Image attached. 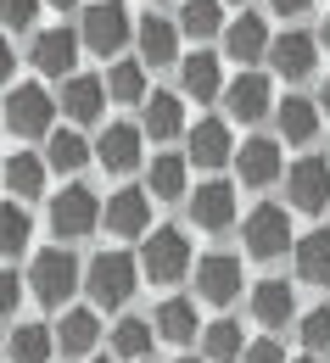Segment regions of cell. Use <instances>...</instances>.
I'll return each mask as SVG.
<instances>
[{
  "label": "cell",
  "instance_id": "1",
  "mask_svg": "<svg viewBox=\"0 0 330 363\" xmlns=\"http://www.w3.org/2000/svg\"><path fill=\"white\" fill-rule=\"evenodd\" d=\"M135 279H141V263L129 252H101V257L84 263V291H90L95 308H123Z\"/></svg>",
  "mask_w": 330,
  "mask_h": 363
},
{
  "label": "cell",
  "instance_id": "2",
  "mask_svg": "<svg viewBox=\"0 0 330 363\" xmlns=\"http://www.w3.org/2000/svg\"><path fill=\"white\" fill-rule=\"evenodd\" d=\"M28 285H34V296L45 302V308H62L79 285H84V269H79V257L73 252H40L34 257V269H28Z\"/></svg>",
  "mask_w": 330,
  "mask_h": 363
},
{
  "label": "cell",
  "instance_id": "3",
  "mask_svg": "<svg viewBox=\"0 0 330 363\" xmlns=\"http://www.w3.org/2000/svg\"><path fill=\"white\" fill-rule=\"evenodd\" d=\"M185 269H190V240L180 229H157V235L141 246V274L151 285H180Z\"/></svg>",
  "mask_w": 330,
  "mask_h": 363
},
{
  "label": "cell",
  "instance_id": "4",
  "mask_svg": "<svg viewBox=\"0 0 330 363\" xmlns=\"http://www.w3.org/2000/svg\"><path fill=\"white\" fill-rule=\"evenodd\" d=\"M50 118H56V101H50L40 84H11V90H6V129L17 140L45 135Z\"/></svg>",
  "mask_w": 330,
  "mask_h": 363
},
{
  "label": "cell",
  "instance_id": "5",
  "mask_svg": "<svg viewBox=\"0 0 330 363\" xmlns=\"http://www.w3.org/2000/svg\"><path fill=\"white\" fill-rule=\"evenodd\" d=\"M106 213H101V201H95L90 184H67L56 201H50V229L62 235V240H79V235H90Z\"/></svg>",
  "mask_w": 330,
  "mask_h": 363
},
{
  "label": "cell",
  "instance_id": "6",
  "mask_svg": "<svg viewBox=\"0 0 330 363\" xmlns=\"http://www.w3.org/2000/svg\"><path fill=\"white\" fill-rule=\"evenodd\" d=\"M241 240H246V252L252 257H280L285 246H291V218H285V207L275 201H263V207H252L246 213V224H241Z\"/></svg>",
  "mask_w": 330,
  "mask_h": 363
},
{
  "label": "cell",
  "instance_id": "7",
  "mask_svg": "<svg viewBox=\"0 0 330 363\" xmlns=\"http://www.w3.org/2000/svg\"><path fill=\"white\" fill-rule=\"evenodd\" d=\"M79 40H84L95 56H118L123 40H129V11H123V0H95L90 11H84Z\"/></svg>",
  "mask_w": 330,
  "mask_h": 363
},
{
  "label": "cell",
  "instance_id": "8",
  "mask_svg": "<svg viewBox=\"0 0 330 363\" xmlns=\"http://www.w3.org/2000/svg\"><path fill=\"white\" fill-rule=\"evenodd\" d=\"M196 296L213 302V308L236 302V296H241V257H230V252H207V257L196 263Z\"/></svg>",
  "mask_w": 330,
  "mask_h": 363
},
{
  "label": "cell",
  "instance_id": "9",
  "mask_svg": "<svg viewBox=\"0 0 330 363\" xmlns=\"http://www.w3.org/2000/svg\"><path fill=\"white\" fill-rule=\"evenodd\" d=\"M285 190H291V207L297 213H325L330 207V162L325 157H302L285 174Z\"/></svg>",
  "mask_w": 330,
  "mask_h": 363
},
{
  "label": "cell",
  "instance_id": "10",
  "mask_svg": "<svg viewBox=\"0 0 330 363\" xmlns=\"http://www.w3.org/2000/svg\"><path fill=\"white\" fill-rule=\"evenodd\" d=\"M101 224L112 235H123V240L145 235V224H151V190H118V196H106V218Z\"/></svg>",
  "mask_w": 330,
  "mask_h": 363
},
{
  "label": "cell",
  "instance_id": "11",
  "mask_svg": "<svg viewBox=\"0 0 330 363\" xmlns=\"http://www.w3.org/2000/svg\"><path fill=\"white\" fill-rule=\"evenodd\" d=\"M95 162L106 174H135L141 168V129L135 123H112L106 135L95 140Z\"/></svg>",
  "mask_w": 330,
  "mask_h": 363
},
{
  "label": "cell",
  "instance_id": "12",
  "mask_svg": "<svg viewBox=\"0 0 330 363\" xmlns=\"http://www.w3.org/2000/svg\"><path fill=\"white\" fill-rule=\"evenodd\" d=\"M79 34H67V28H45L40 40H34V50H28V62L40 67V73H50V79H73V62H79Z\"/></svg>",
  "mask_w": 330,
  "mask_h": 363
},
{
  "label": "cell",
  "instance_id": "13",
  "mask_svg": "<svg viewBox=\"0 0 330 363\" xmlns=\"http://www.w3.org/2000/svg\"><path fill=\"white\" fill-rule=\"evenodd\" d=\"M190 218H196L202 229H213V235L230 229V224H236V190H230L224 179L196 184V196H190Z\"/></svg>",
  "mask_w": 330,
  "mask_h": 363
},
{
  "label": "cell",
  "instance_id": "14",
  "mask_svg": "<svg viewBox=\"0 0 330 363\" xmlns=\"http://www.w3.org/2000/svg\"><path fill=\"white\" fill-rule=\"evenodd\" d=\"M224 106H230V118H241V123H258V118L275 106V90H269L263 73H241L236 84L224 90Z\"/></svg>",
  "mask_w": 330,
  "mask_h": 363
},
{
  "label": "cell",
  "instance_id": "15",
  "mask_svg": "<svg viewBox=\"0 0 330 363\" xmlns=\"http://www.w3.org/2000/svg\"><path fill=\"white\" fill-rule=\"evenodd\" d=\"M101 106H106V79H95V73H73V79L62 84V112H67L73 123H95Z\"/></svg>",
  "mask_w": 330,
  "mask_h": 363
},
{
  "label": "cell",
  "instance_id": "16",
  "mask_svg": "<svg viewBox=\"0 0 330 363\" xmlns=\"http://www.w3.org/2000/svg\"><path fill=\"white\" fill-rule=\"evenodd\" d=\"M236 174H241V184H252V190L275 184L280 179V145H275V140H246L236 151Z\"/></svg>",
  "mask_w": 330,
  "mask_h": 363
},
{
  "label": "cell",
  "instance_id": "17",
  "mask_svg": "<svg viewBox=\"0 0 330 363\" xmlns=\"http://www.w3.org/2000/svg\"><path fill=\"white\" fill-rule=\"evenodd\" d=\"M314 56H319V40L314 34H297V28L269 45V62H275V73H285V79H308L314 73Z\"/></svg>",
  "mask_w": 330,
  "mask_h": 363
},
{
  "label": "cell",
  "instance_id": "18",
  "mask_svg": "<svg viewBox=\"0 0 330 363\" xmlns=\"http://www.w3.org/2000/svg\"><path fill=\"white\" fill-rule=\"evenodd\" d=\"M236 157V145H230V129L219 123V118H202L196 129H190V162L196 168H224Z\"/></svg>",
  "mask_w": 330,
  "mask_h": 363
},
{
  "label": "cell",
  "instance_id": "19",
  "mask_svg": "<svg viewBox=\"0 0 330 363\" xmlns=\"http://www.w3.org/2000/svg\"><path fill=\"white\" fill-rule=\"evenodd\" d=\"M291 313H297V302H291V285H285V279H258V285H252V318H258V324L285 330Z\"/></svg>",
  "mask_w": 330,
  "mask_h": 363
},
{
  "label": "cell",
  "instance_id": "20",
  "mask_svg": "<svg viewBox=\"0 0 330 363\" xmlns=\"http://www.w3.org/2000/svg\"><path fill=\"white\" fill-rule=\"evenodd\" d=\"M50 352H56L50 324H11V335H6V358L11 363H50Z\"/></svg>",
  "mask_w": 330,
  "mask_h": 363
},
{
  "label": "cell",
  "instance_id": "21",
  "mask_svg": "<svg viewBox=\"0 0 330 363\" xmlns=\"http://www.w3.org/2000/svg\"><path fill=\"white\" fill-rule=\"evenodd\" d=\"M269 28H263V17H236L230 28H224V50H230V62H263L269 56Z\"/></svg>",
  "mask_w": 330,
  "mask_h": 363
},
{
  "label": "cell",
  "instance_id": "22",
  "mask_svg": "<svg viewBox=\"0 0 330 363\" xmlns=\"http://www.w3.org/2000/svg\"><path fill=\"white\" fill-rule=\"evenodd\" d=\"M45 190V162L34 157V151H11L6 157V196L11 201H28V196H40Z\"/></svg>",
  "mask_w": 330,
  "mask_h": 363
},
{
  "label": "cell",
  "instance_id": "23",
  "mask_svg": "<svg viewBox=\"0 0 330 363\" xmlns=\"http://www.w3.org/2000/svg\"><path fill=\"white\" fill-rule=\"evenodd\" d=\"M95 335H101V324H95L90 308H67V313H62V330H56V347H62L67 358H84V352H95Z\"/></svg>",
  "mask_w": 330,
  "mask_h": 363
},
{
  "label": "cell",
  "instance_id": "24",
  "mask_svg": "<svg viewBox=\"0 0 330 363\" xmlns=\"http://www.w3.org/2000/svg\"><path fill=\"white\" fill-rule=\"evenodd\" d=\"M141 56L151 67H168L180 56V28L168 17H141Z\"/></svg>",
  "mask_w": 330,
  "mask_h": 363
},
{
  "label": "cell",
  "instance_id": "25",
  "mask_svg": "<svg viewBox=\"0 0 330 363\" xmlns=\"http://www.w3.org/2000/svg\"><path fill=\"white\" fill-rule=\"evenodd\" d=\"M297 279L330 285V229H314V235L297 240Z\"/></svg>",
  "mask_w": 330,
  "mask_h": 363
},
{
  "label": "cell",
  "instance_id": "26",
  "mask_svg": "<svg viewBox=\"0 0 330 363\" xmlns=\"http://www.w3.org/2000/svg\"><path fill=\"white\" fill-rule=\"evenodd\" d=\"M196 302H185V296H168L163 308H157V335L163 341H174V347H185V341H196Z\"/></svg>",
  "mask_w": 330,
  "mask_h": 363
},
{
  "label": "cell",
  "instance_id": "27",
  "mask_svg": "<svg viewBox=\"0 0 330 363\" xmlns=\"http://www.w3.org/2000/svg\"><path fill=\"white\" fill-rule=\"evenodd\" d=\"M280 135L291 140V145H308V140L319 135V106L302 101V95H285L280 101Z\"/></svg>",
  "mask_w": 330,
  "mask_h": 363
},
{
  "label": "cell",
  "instance_id": "28",
  "mask_svg": "<svg viewBox=\"0 0 330 363\" xmlns=\"http://www.w3.org/2000/svg\"><path fill=\"white\" fill-rule=\"evenodd\" d=\"M180 84H185V95H196V101H213V95L224 90V79H219V56L196 50L185 67H180Z\"/></svg>",
  "mask_w": 330,
  "mask_h": 363
},
{
  "label": "cell",
  "instance_id": "29",
  "mask_svg": "<svg viewBox=\"0 0 330 363\" xmlns=\"http://www.w3.org/2000/svg\"><path fill=\"white\" fill-rule=\"evenodd\" d=\"M185 129V106H180V95H151L145 101V135L151 140H174Z\"/></svg>",
  "mask_w": 330,
  "mask_h": 363
},
{
  "label": "cell",
  "instance_id": "30",
  "mask_svg": "<svg viewBox=\"0 0 330 363\" xmlns=\"http://www.w3.org/2000/svg\"><path fill=\"white\" fill-rule=\"evenodd\" d=\"M185 196V157L163 151L151 157V201H180Z\"/></svg>",
  "mask_w": 330,
  "mask_h": 363
},
{
  "label": "cell",
  "instance_id": "31",
  "mask_svg": "<svg viewBox=\"0 0 330 363\" xmlns=\"http://www.w3.org/2000/svg\"><path fill=\"white\" fill-rule=\"evenodd\" d=\"M106 95H112L118 106H141L145 101V62H118V67L106 73Z\"/></svg>",
  "mask_w": 330,
  "mask_h": 363
},
{
  "label": "cell",
  "instance_id": "32",
  "mask_svg": "<svg viewBox=\"0 0 330 363\" xmlns=\"http://www.w3.org/2000/svg\"><path fill=\"white\" fill-rule=\"evenodd\" d=\"M202 352H207V363H236L241 358V324L236 318L207 324V330H202Z\"/></svg>",
  "mask_w": 330,
  "mask_h": 363
},
{
  "label": "cell",
  "instance_id": "33",
  "mask_svg": "<svg viewBox=\"0 0 330 363\" xmlns=\"http://www.w3.org/2000/svg\"><path fill=\"white\" fill-rule=\"evenodd\" d=\"M219 11H224V0H185L180 6V28H185L190 40H213L219 23H224Z\"/></svg>",
  "mask_w": 330,
  "mask_h": 363
},
{
  "label": "cell",
  "instance_id": "34",
  "mask_svg": "<svg viewBox=\"0 0 330 363\" xmlns=\"http://www.w3.org/2000/svg\"><path fill=\"white\" fill-rule=\"evenodd\" d=\"M112 352L129 363H145V352H151V324L145 318H123L118 330H112Z\"/></svg>",
  "mask_w": 330,
  "mask_h": 363
},
{
  "label": "cell",
  "instance_id": "35",
  "mask_svg": "<svg viewBox=\"0 0 330 363\" xmlns=\"http://www.w3.org/2000/svg\"><path fill=\"white\" fill-rule=\"evenodd\" d=\"M90 162V145L73 135V129H62V135H50V168H62V174H79Z\"/></svg>",
  "mask_w": 330,
  "mask_h": 363
},
{
  "label": "cell",
  "instance_id": "36",
  "mask_svg": "<svg viewBox=\"0 0 330 363\" xmlns=\"http://www.w3.org/2000/svg\"><path fill=\"white\" fill-rule=\"evenodd\" d=\"M297 335H302L308 358H314V352H325V347H330V308H314V313H302V330H297Z\"/></svg>",
  "mask_w": 330,
  "mask_h": 363
},
{
  "label": "cell",
  "instance_id": "37",
  "mask_svg": "<svg viewBox=\"0 0 330 363\" xmlns=\"http://www.w3.org/2000/svg\"><path fill=\"white\" fill-rule=\"evenodd\" d=\"M0 246H6L11 257H17L23 246H28V213H23L17 201H6V240H0Z\"/></svg>",
  "mask_w": 330,
  "mask_h": 363
},
{
  "label": "cell",
  "instance_id": "38",
  "mask_svg": "<svg viewBox=\"0 0 330 363\" xmlns=\"http://www.w3.org/2000/svg\"><path fill=\"white\" fill-rule=\"evenodd\" d=\"M40 11V0H6V28H28Z\"/></svg>",
  "mask_w": 330,
  "mask_h": 363
},
{
  "label": "cell",
  "instance_id": "39",
  "mask_svg": "<svg viewBox=\"0 0 330 363\" xmlns=\"http://www.w3.org/2000/svg\"><path fill=\"white\" fill-rule=\"evenodd\" d=\"M246 363H285V347L263 335V341H252V347H246Z\"/></svg>",
  "mask_w": 330,
  "mask_h": 363
},
{
  "label": "cell",
  "instance_id": "40",
  "mask_svg": "<svg viewBox=\"0 0 330 363\" xmlns=\"http://www.w3.org/2000/svg\"><path fill=\"white\" fill-rule=\"evenodd\" d=\"M269 6H275V11H280V17H302V11H308V6H314V0H269Z\"/></svg>",
  "mask_w": 330,
  "mask_h": 363
},
{
  "label": "cell",
  "instance_id": "41",
  "mask_svg": "<svg viewBox=\"0 0 330 363\" xmlns=\"http://www.w3.org/2000/svg\"><path fill=\"white\" fill-rule=\"evenodd\" d=\"M0 285H6V318H11V308H17V274H6Z\"/></svg>",
  "mask_w": 330,
  "mask_h": 363
},
{
  "label": "cell",
  "instance_id": "42",
  "mask_svg": "<svg viewBox=\"0 0 330 363\" xmlns=\"http://www.w3.org/2000/svg\"><path fill=\"white\" fill-rule=\"evenodd\" d=\"M319 112L330 118V79H325V90H319Z\"/></svg>",
  "mask_w": 330,
  "mask_h": 363
},
{
  "label": "cell",
  "instance_id": "43",
  "mask_svg": "<svg viewBox=\"0 0 330 363\" xmlns=\"http://www.w3.org/2000/svg\"><path fill=\"white\" fill-rule=\"evenodd\" d=\"M45 6H56V11H73V6H79V0H45Z\"/></svg>",
  "mask_w": 330,
  "mask_h": 363
},
{
  "label": "cell",
  "instance_id": "44",
  "mask_svg": "<svg viewBox=\"0 0 330 363\" xmlns=\"http://www.w3.org/2000/svg\"><path fill=\"white\" fill-rule=\"evenodd\" d=\"M319 45H325V50H330V17H325V28H319Z\"/></svg>",
  "mask_w": 330,
  "mask_h": 363
},
{
  "label": "cell",
  "instance_id": "45",
  "mask_svg": "<svg viewBox=\"0 0 330 363\" xmlns=\"http://www.w3.org/2000/svg\"><path fill=\"white\" fill-rule=\"evenodd\" d=\"M297 363H319V358H297Z\"/></svg>",
  "mask_w": 330,
  "mask_h": 363
},
{
  "label": "cell",
  "instance_id": "46",
  "mask_svg": "<svg viewBox=\"0 0 330 363\" xmlns=\"http://www.w3.org/2000/svg\"><path fill=\"white\" fill-rule=\"evenodd\" d=\"M90 363H112V358H90Z\"/></svg>",
  "mask_w": 330,
  "mask_h": 363
},
{
  "label": "cell",
  "instance_id": "47",
  "mask_svg": "<svg viewBox=\"0 0 330 363\" xmlns=\"http://www.w3.org/2000/svg\"><path fill=\"white\" fill-rule=\"evenodd\" d=\"M180 363H202V358H180Z\"/></svg>",
  "mask_w": 330,
  "mask_h": 363
},
{
  "label": "cell",
  "instance_id": "48",
  "mask_svg": "<svg viewBox=\"0 0 330 363\" xmlns=\"http://www.w3.org/2000/svg\"><path fill=\"white\" fill-rule=\"evenodd\" d=\"M230 6H246V0H230Z\"/></svg>",
  "mask_w": 330,
  "mask_h": 363
},
{
  "label": "cell",
  "instance_id": "49",
  "mask_svg": "<svg viewBox=\"0 0 330 363\" xmlns=\"http://www.w3.org/2000/svg\"><path fill=\"white\" fill-rule=\"evenodd\" d=\"M145 363H151V358H145Z\"/></svg>",
  "mask_w": 330,
  "mask_h": 363
}]
</instances>
